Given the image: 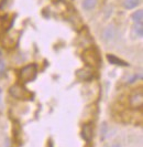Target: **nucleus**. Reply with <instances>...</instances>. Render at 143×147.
Instances as JSON below:
<instances>
[{
    "label": "nucleus",
    "mask_w": 143,
    "mask_h": 147,
    "mask_svg": "<svg viewBox=\"0 0 143 147\" xmlns=\"http://www.w3.org/2000/svg\"><path fill=\"white\" fill-rule=\"evenodd\" d=\"M0 100H1V91H0Z\"/></svg>",
    "instance_id": "obj_16"
},
{
    "label": "nucleus",
    "mask_w": 143,
    "mask_h": 147,
    "mask_svg": "<svg viewBox=\"0 0 143 147\" xmlns=\"http://www.w3.org/2000/svg\"><path fill=\"white\" fill-rule=\"evenodd\" d=\"M133 34L138 38L143 37V26L142 24H138V23H136V26L133 27Z\"/></svg>",
    "instance_id": "obj_11"
},
{
    "label": "nucleus",
    "mask_w": 143,
    "mask_h": 147,
    "mask_svg": "<svg viewBox=\"0 0 143 147\" xmlns=\"http://www.w3.org/2000/svg\"><path fill=\"white\" fill-rule=\"evenodd\" d=\"M9 93L13 97L19 98V100H32L33 98V94L21 84L12 85L9 90Z\"/></svg>",
    "instance_id": "obj_2"
},
{
    "label": "nucleus",
    "mask_w": 143,
    "mask_h": 147,
    "mask_svg": "<svg viewBox=\"0 0 143 147\" xmlns=\"http://www.w3.org/2000/svg\"><path fill=\"white\" fill-rule=\"evenodd\" d=\"M108 61L111 63V64H116V65H120V66H127L129 65L127 62H124L123 60L117 58L116 55H112V54H108L107 55Z\"/></svg>",
    "instance_id": "obj_8"
},
{
    "label": "nucleus",
    "mask_w": 143,
    "mask_h": 147,
    "mask_svg": "<svg viewBox=\"0 0 143 147\" xmlns=\"http://www.w3.org/2000/svg\"><path fill=\"white\" fill-rule=\"evenodd\" d=\"M111 147H121V145H120V144H118V143H116V144H114Z\"/></svg>",
    "instance_id": "obj_15"
},
{
    "label": "nucleus",
    "mask_w": 143,
    "mask_h": 147,
    "mask_svg": "<svg viewBox=\"0 0 143 147\" xmlns=\"http://www.w3.org/2000/svg\"><path fill=\"white\" fill-rule=\"evenodd\" d=\"M77 78L79 80H85L88 81L93 78V72L90 69H83V70H79L77 72Z\"/></svg>",
    "instance_id": "obj_7"
},
{
    "label": "nucleus",
    "mask_w": 143,
    "mask_h": 147,
    "mask_svg": "<svg viewBox=\"0 0 143 147\" xmlns=\"http://www.w3.org/2000/svg\"><path fill=\"white\" fill-rule=\"evenodd\" d=\"M100 133H101V135H102V140L105 138V135L107 134V125H106V123H104L102 126H101V128H100Z\"/></svg>",
    "instance_id": "obj_13"
},
{
    "label": "nucleus",
    "mask_w": 143,
    "mask_h": 147,
    "mask_svg": "<svg viewBox=\"0 0 143 147\" xmlns=\"http://www.w3.org/2000/svg\"><path fill=\"white\" fill-rule=\"evenodd\" d=\"M96 5H97V0H84L83 3H82L83 8L87 11L93 10L94 8L96 7Z\"/></svg>",
    "instance_id": "obj_9"
},
{
    "label": "nucleus",
    "mask_w": 143,
    "mask_h": 147,
    "mask_svg": "<svg viewBox=\"0 0 143 147\" xmlns=\"http://www.w3.org/2000/svg\"><path fill=\"white\" fill-rule=\"evenodd\" d=\"M114 36H116V29L114 28V26H108L106 29L102 32V38L105 41H111L114 40Z\"/></svg>",
    "instance_id": "obj_6"
},
{
    "label": "nucleus",
    "mask_w": 143,
    "mask_h": 147,
    "mask_svg": "<svg viewBox=\"0 0 143 147\" xmlns=\"http://www.w3.org/2000/svg\"><path fill=\"white\" fill-rule=\"evenodd\" d=\"M139 5V0H124L123 6L126 9H133Z\"/></svg>",
    "instance_id": "obj_12"
},
{
    "label": "nucleus",
    "mask_w": 143,
    "mask_h": 147,
    "mask_svg": "<svg viewBox=\"0 0 143 147\" xmlns=\"http://www.w3.org/2000/svg\"><path fill=\"white\" fill-rule=\"evenodd\" d=\"M139 78H140V79H141V78H142V76H141V75H134V76H132V78H131V79H130V80H129V81H128V83H133V82H136V80H138V79H139Z\"/></svg>",
    "instance_id": "obj_14"
},
{
    "label": "nucleus",
    "mask_w": 143,
    "mask_h": 147,
    "mask_svg": "<svg viewBox=\"0 0 143 147\" xmlns=\"http://www.w3.org/2000/svg\"><path fill=\"white\" fill-rule=\"evenodd\" d=\"M83 60L89 67H98L101 63L99 52L95 48H90V49L86 50L83 54Z\"/></svg>",
    "instance_id": "obj_1"
},
{
    "label": "nucleus",
    "mask_w": 143,
    "mask_h": 147,
    "mask_svg": "<svg viewBox=\"0 0 143 147\" xmlns=\"http://www.w3.org/2000/svg\"><path fill=\"white\" fill-rule=\"evenodd\" d=\"M82 137L87 142H92L94 137V127L92 124H84L83 129H82Z\"/></svg>",
    "instance_id": "obj_5"
},
{
    "label": "nucleus",
    "mask_w": 143,
    "mask_h": 147,
    "mask_svg": "<svg viewBox=\"0 0 143 147\" xmlns=\"http://www.w3.org/2000/svg\"><path fill=\"white\" fill-rule=\"evenodd\" d=\"M130 105L133 109H141L143 105V94L142 91H139L133 93L132 95L130 96Z\"/></svg>",
    "instance_id": "obj_4"
},
{
    "label": "nucleus",
    "mask_w": 143,
    "mask_h": 147,
    "mask_svg": "<svg viewBox=\"0 0 143 147\" xmlns=\"http://www.w3.org/2000/svg\"><path fill=\"white\" fill-rule=\"evenodd\" d=\"M37 74V66L36 64H29L24 66L20 72V79L23 83H29V82L34 81Z\"/></svg>",
    "instance_id": "obj_3"
},
{
    "label": "nucleus",
    "mask_w": 143,
    "mask_h": 147,
    "mask_svg": "<svg viewBox=\"0 0 143 147\" xmlns=\"http://www.w3.org/2000/svg\"><path fill=\"white\" fill-rule=\"evenodd\" d=\"M58 1H59V0H58Z\"/></svg>",
    "instance_id": "obj_17"
},
{
    "label": "nucleus",
    "mask_w": 143,
    "mask_h": 147,
    "mask_svg": "<svg viewBox=\"0 0 143 147\" xmlns=\"http://www.w3.org/2000/svg\"><path fill=\"white\" fill-rule=\"evenodd\" d=\"M132 20L138 23V24H142L143 21V11L140 9V10H136V12L132 13Z\"/></svg>",
    "instance_id": "obj_10"
}]
</instances>
